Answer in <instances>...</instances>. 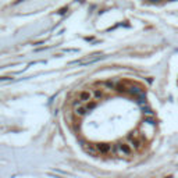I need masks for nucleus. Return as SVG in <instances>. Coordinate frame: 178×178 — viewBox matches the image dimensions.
<instances>
[{"label": "nucleus", "instance_id": "obj_1", "mask_svg": "<svg viewBox=\"0 0 178 178\" xmlns=\"http://www.w3.org/2000/svg\"><path fill=\"white\" fill-rule=\"evenodd\" d=\"M115 152L120 153V154H124V156H131L132 154V147L128 143H118L115 146Z\"/></svg>", "mask_w": 178, "mask_h": 178}, {"label": "nucleus", "instance_id": "obj_2", "mask_svg": "<svg viewBox=\"0 0 178 178\" xmlns=\"http://www.w3.org/2000/svg\"><path fill=\"white\" fill-rule=\"evenodd\" d=\"M92 97H93V93L90 90H82V92L78 93L76 100H78V103H86L89 100H92Z\"/></svg>", "mask_w": 178, "mask_h": 178}, {"label": "nucleus", "instance_id": "obj_3", "mask_svg": "<svg viewBox=\"0 0 178 178\" xmlns=\"http://www.w3.org/2000/svg\"><path fill=\"white\" fill-rule=\"evenodd\" d=\"M128 140L131 142V145H132L134 149H139V147L142 146V142H140L139 138L135 136V134H129V135H128Z\"/></svg>", "mask_w": 178, "mask_h": 178}, {"label": "nucleus", "instance_id": "obj_4", "mask_svg": "<svg viewBox=\"0 0 178 178\" xmlns=\"http://www.w3.org/2000/svg\"><path fill=\"white\" fill-rule=\"evenodd\" d=\"M96 149L100 153H108L110 149H111V145H108V143H97V145H96Z\"/></svg>", "mask_w": 178, "mask_h": 178}, {"label": "nucleus", "instance_id": "obj_5", "mask_svg": "<svg viewBox=\"0 0 178 178\" xmlns=\"http://www.w3.org/2000/svg\"><path fill=\"white\" fill-rule=\"evenodd\" d=\"M86 113H88V108L85 107V104H83V106H79V107H75V110H74V114H75L76 117H83Z\"/></svg>", "mask_w": 178, "mask_h": 178}, {"label": "nucleus", "instance_id": "obj_6", "mask_svg": "<svg viewBox=\"0 0 178 178\" xmlns=\"http://www.w3.org/2000/svg\"><path fill=\"white\" fill-rule=\"evenodd\" d=\"M92 93H93V97H95V99H100V97H103V90L102 89H95Z\"/></svg>", "mask_w": 178, "mask_h": 178}, {"label": "nucleus", "instance_id": "obj_7", "mask_svg": "<svg viewBox=\"0 0 178 178\" xmlns=\"http://www.w3.org/2000/svg\"><path fill=\"white\" fill-rule=\"evenodd\" d=\"M150 1H160V0H150Z\"/></svg>", "mask_w": 178, "mask_h": 178}]
</instances>
